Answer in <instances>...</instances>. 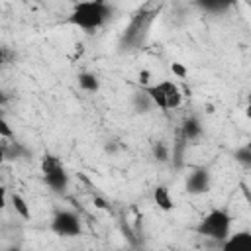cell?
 <instances>
[{
    "label": "cell",
    "mask_w": 251,
    "mask_h": 251,
    "mask_svg": "<svg viewBox=\"0 0 251 251\" xmlns=\"http://www.w3.org/2000/svg\"><path fill=\"white\" fill-rule=\"evenodd\" d=\"M163 4H165L163 0H145V4L133 12L127 27L122 33V41H120L122 49H135L139 47V43L145 41L153 22L163 10Z\"/></svg>",
    "instance_id": "cell-1"
},
{
    "label": "cell",
    "mask_w": 251,
    "mask_h": 251,
    "mask_svg": "<svg viewBox=\"0 0 251 251\" xmlns=\"http://www.w3.org/2000/svg\"><path fill=\"white\" fill-rule=\"evenodd\" d=\"M110 12L112 10L106 4V0H84L75 4V8L67 18V24L76 25L84 31H94L106 24V20L110 18Z\"/></svg>",
    "instance_id": "cell-2"
},
{
    "label": "cell",
    "mask_w": 251,
    "mask_h": 251,
    "mask_svg": "<svg viewBox=\"0 0 251 251\" xmlns=\"http://www.w3.org/2000/svg\"><path fill=\"white\" fill-rule=\"evenodd\" d=\"M151 102L161 110H175L182 104V92L176 82L173 80H161L151 86H143Z\"/></svg>",
    "instance_id": "cell-3"
},
{
    "label": "cell",
    "mask_w": 251,
    "mask_h": 251,
    "mask_svg": "<svg viewBox=\"0 0 251 251\" xmlns=\"http://www.w3.org/2000/svg\"><path fill=\"white\" fill-rule=\"evenodd\" d=\"M196 231L200 235H206V237H212V239H220L224 241L229 231H231V216L226 212V210H210L196 226Z\"/></svg>",
    "instance_id": "cell-4"
},
{
    "label": "cell",
    "mask_w": 251,
    "mask_h": 251,
    "mask_svg": "<svg viewBox=\"0 0 251 251\" xmlns=\"http://www.w3.org/2000/svg\"><path fill=\"white\" fill-rule=\"evenodd\" d=\"M41 173H43V180L45 184L55 190V192H63L69 186V175L63 167V163L55 157V155H45L41 159Z\"/></svg>",
    "instance_id": "cell-5"
},
{
    "label": "cell",
    "mask_w": 251,
    "mask_h": 251,
    "mask_svg": "<svg viewBox=\"0 0 251 251\" xmlns=\"http://www.w3.org/2000/svg\"><path fill=\"white\" fill-rule=\"evenodd\" d=\"M51 229L57 233V235H63V237H73V235H78L80 233V220L75 212L71 210H59L55 216H53V222H51Z\"/></svg>",
    "instance_id": "cell-6"
},
{
    "label": "cell",
    "mask_w": 251,
    "mask_h": 251,
    "mask_svg": "<svg viewBox=\"0 0 251 251\" xmlns=\"http://www.w3.org/2000/svg\"><path fill=\"white\" fill-rule=\"evenodd\" d=\"M210 188V173L206 169H194L186 178V190L190 194H202Z\"/></svg>",
    "instance_id": "cell-7"
},
{
    "label": "cell",
    "mask_w": 251,
    "mask_h": 251,
    "mask_svg": "<svg viewBox=\"0 0 251 251\" xmlns=\"http://www.w3.org/2000/svg\"><path fill=\"white\" fill-rule=\"evenodd\" d=\"M251 245V231L243 229V231H235V233H229L226 239H224V249L226 251H233V249H241V247H249Z\"/></svg>",
    "instance_id": "cell-8"
},
{
    "label": "cell",
    "mask_w": 251,
    "mask_h": 251,
    "mask_svg": "<svg viewBox=\"0 0 251 251\" xmlns=\"http://www.w3.org/2000/svg\"><path fill=\"white\" fill-rule=\"evenodd\" d=\"M180 133H182V139L184 141H192V139H198L202 135V126L196 118H186L182 122V127H180Z\"/></svg>",
    "instance_id": "cell-9"
},
{
    "label": "cell",
    "mask_w": 251,
    "mask_h": 251,
    "mask_svg": "<svg viewBox=\"0 0 251 251\" xmlns=\"http://www.w3.org/2000/svg\"><path fill=\"white\" fill-rule=\"evenodd\" d=\"M153 200H155V204H157L161 210H165V212H171V210L175 208V202H173V198H171V194H169V188L163 186V184H159V186L153 190Z\"/></svg>",
    "instance_id": "cell-10"
},
{
    "label": "cell",
    "mask_w": 251,
    "mask_h": 251,
    "mask_svg": "<svg viewBox=\"0 0 251 251\" xmlns=\"http://www.w3.org/2000/svg\"><path fill=\"white\" fill-rule=\"evenodd\" d=\"M202 10L206 12H212V14H218V12H224L227 10L235 0H194Z\"/></svg>",
    "instance_id": "cell-11"
},
{
    "label": "cell",
    "mask_w": 251,
    "mask_h": 251,
    "mask_svg": "<svg viewBox=\"0 0 251 251\" xmlns=\"http://www.w3.org/2000/svg\"><path fill=\"white\" fill-rule=\"evenodd\" d=\"M78 86L82 90H86V92H98L100 82H98L96 75H92V73H80L78 75Z\"/></svg>",
    "instance_id": "cell-12"
},
{
    "label": "cell",
    "mask_w": 251,
    "mask_h": 251,
    "mask_svg": "<svg viewBox=\"0 0 251 251\" xmlns=\"http://www.w3.org/2000/svg\"><path fill=\"white\" fill-rule=\"evenodd\" d=\"M16 63V51L8 45H0V71L8 69Z\"/></svg>",
    "instance_id": "cell-13"
},
{
    "label": "cell",
    "mask_w": 251,
    "mask_h": 251,
    "mask_svg": "<svg viewBox=\"0 0 251 251\" xmlns=\"http://www.w3.org/2000/svg\"><path fill=\"white\" fill-rule=\"evenodd\" d=\"M12 206H14V210H16V214H20L22 218H29L31 216V212H29V206H27V202L24 200V196H20V194H12Z\"/></svg>",
    "instance_id": "cell-14"
},
{
    "label": "cell",
    "mask_w": 251,
    "mask_h": 251,
    "mask_svg": "<svg viewBox=\"0 0 251 251\" xmlns=\"http://www.w3.org/2000/svg\"><path fill=\"white\" fill-rule=\"evenodd\" d=\"M153 155H155L157 161L167 163V161H169V145L163 143V141H157V143L153 145Z\"/></svg>",
    "instance_id": "cell-15"
},
{
    "label": "cell",
    "mask_w": 251,
    "mask_h": 251,
    "mask_svg": "<svg viewBox=\"0 0 251 251\" xmlns=\"http://www.w3.org/2000/svg\"><path fill=\"white\" fill-rule=\"evenodd\" d=\"M235 159H237L239 163H243L245 167H249V165H251V147H249V145H243L241 149H237V151H235Z\"/></svg>",
    "instance_id": "cell-16"
},
{
    "label": "cell",
    "mask_w": 251,
    "mask_h": 251,
    "mask_svg": "<svg viewBox=\"0 0 251 251\" xmlns=\"http://www.w3.org/2000/svg\"><path fill=\"white\" fill-rule=\"evenodd\" d=\"M0 137H4V139H12L14 137V131H12L10 124L6 122L4 114H2V108H0Z\"/></svg>",
    "instance_id": "cell-17"
},
{
    "label": "cell",
    "mask_w": 251,
    "mask_h": 251,
    "mask_svg": "<svg viewBox=\"0 0 251 251\" xmlns=\"http://www.w3.org/2000/svg\"><path fill=\"white\" fill-rule=\"evenodd\" d=\"M171 71H173V75H176L178 78H186V76H188V71H186V67H184L182 63H171Z\"/></svg>",
    "instance_id": "cell-18"
},
{
    "label": "cell",
    "mask_w": 251,
    "mask_h": 251,
    "mask_svg": "<svg viewBox=\"0 0 251 251\" xmlns=\"http://www.w3.org/2000/svg\"><path fill=\"white\" fill-rule=\"evenodd\" d=\"M149 78H151V73L147 69H141L139 71V84L141 86H149Z\"/></svg>",
    "instance_id": "cell-19"
},
{
    "label": "cell",
    "mask_w": 251,
    "mask_h": 251,
    "mask_svg": "<svg viewBox=\"0 0 251 251\" xmlns=\"http://www.w3.org/2000/svg\"><path fill=\"white\" fill-rule=\"evenodd\" d=\"M82 53H84V45H82V43H76V45H75V55H73L71 59L75 61V59H78Z\"/></svg>",
    "instance_id": "cell-20"
},
{
    "label": "cell",
    "mask_w": 251,
    "mask_h": 251,
    "mask_svg": "<svg viewBox=\"0 0 251 251\" xmlns=\"http://www.w3.org/2000/svg\"><path fill=\"white\" fill-rule=\"evenodd\" d=\"M94 206H96V208H100V210H106V208H108L106 200H104V198H100V196H94Z\"/></svg>",
    "instance_id": "cell-21"
},
{
    "label": "cell",
    "mask_w": 251,
    "mask_h": 251,
    "mask_svg": "<svg viewBox=\"0 0 251 251\" xmlns=\"http://www.w3.org/2000/svg\"><path fill=\"white\" fill-rule=\"evenodd\" d=\"M6 208V188L0 184V210Z\"/></svg>",
    "instance_id": "cell-22"
},
{
    "label": "cell",
    "mask_w": 251,
    "mask_h": 251,
    "mask_svg": "<svg viewBox=\"0 0 251 251\" xmlns=\"http://www.w3.org/2000/svg\"><path fill=\"white\" fill-rule=\"evenodd\" d=\"M6 161V145H0V167L4 165Z\"/></svg>",
    "instance_id": "cell-23"
},
{
    "label": "cell",
    "mask_w": 251,
    "mask_h": 251,
    "mask_svg": "<svg viewBox=\"0 0 251 251\" xmlns=\"http://www.w3.org/2000/svg\"><path fill=\"white\" fill-rule=\"evenodd\" d=\"M6 102H8V96H6V92H4V90H0V108H2Z\"/></svg>",
    "instance_id": "cell-24"
}]
</instances>
